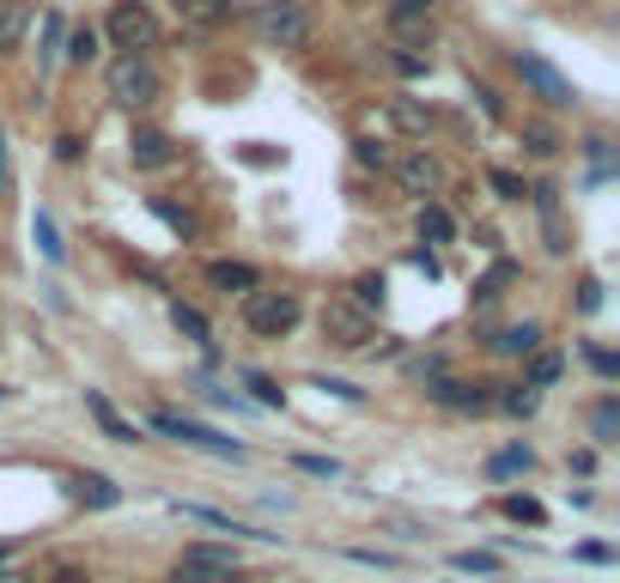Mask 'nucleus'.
I'll return each instance as SVG.
<instances>
[{
	"label": "nucleus",
	"mask_w": 620,
	"mask_h": 583,
	"mask_svg": "<svg viewBox=\"0 0 620 583\" xmlns=\"http://www.w3.org/2000/svg\"><path fill=\"white\" fill-rule=\"evenodd\" d=\"M158 219H165V225H177V231H195V219H189V213H177L171 200H158Z\"/></svg>",
	"instance_id": "nucleus-33"
},
{
	"label": "nucleus",
	"mask_w": 620,
	"mask_h": 583,
	"mask_svg": "<svg viewBox=\"0 0 620 583\" xmlns=\"http://www.w3.org/2000/svg\"><path fill=\"white\" fill-rule=\"evenodd\" d=\"M207 280H214V286H225V292H256V286H262V274H256V268H244V261H214V268H207Z\"/></svg>",
	"instance_id": "nucleus-14"
},
{
	"label": "nucleus",
	"mask_w": 620,
	"mask_h": 583,
	"mask_svg": "<svg viewBox=\"0 0 620 583\" xmlns=\"http://www.w3.org/2000/svg\"><path fill=\"white\" fill-rule=\"evenodd\" d=\"M244 384L256 389V401H262V407H280V389H274V377H262V371H249Z\"/></svg>",
	"instance_id": "nucleus-28"
},
{
	"label": "nucleus",
	"mask_w": 620,
	"mask_h": 583,
	"mask_svg": "<svg viewBox=\"0 0 620 583\" xmlns=\"http://www.w3.org/2000/svg\"><path fill=\"white\" fill-rule=\"evenodd\" d=\"M396 183H402L408 195H432V189L444 183V170H438L432 153H408V158H396Z\"/></svg>",
	"instance_id": "nucleus-9"
},
{
	"label": "nucleus",
	"mask_w": 620,
	"mask_h": 583,
	"mask_svg": "<svg viewBox=\"0 0 620 583\" xmlns=\"http://www.w3.org/2000/svg\"><path fill=\"white\" fill-rule=\"evenodd\" d=\"M377 323H372V310L353 305V298H328L323 305V340L328 347H341V353H359V347H372Z\"/></svg>",
	"instance_id": "nucleus-2"
},
{
	"label": "nucleus",
	"mask_w": 620,
	"mask_h": 583,
	"mask_svg": "<svg viewBox=\"0 0 620 583\" xmlns=\"http://www.w3.org/2000/svg\"><path fill=\"white\" fill-rule=\"evenodd\" d=\"M317 389H328V396H341V401H359V396H365V389L341 384V377H317Z\"/></svg>",
	"instance_id": "nucleus-32"
},
{
	"label": "nucleus",
	"mask_w": 620,
	"mask_h": 583,
	"mask_svg": "<svg viewBox=\"0 0 620 583\" xmlns=\"http://www.w3.org/2000/svg\"><path fill=\"white\" fill-rule=\"evenodd\" d=\"M153 426L165 431V438H177V444H195V450H214V456L244 462V444H237V438H225V431L202 426V419H189V414H171V407H158V414H153Z\"/></svg>",
	"instance_id": "nucleus-5"
},
{
	"label": "nucleus",
	"mask_w": 620,
	"mask_h": 583,
	"mask_svg": "<svg viewBox=\"0 0 620 583\" xmlns=\"http://www.w3.org/2000/svg\"><path fill=\"white\" fill-rule=\"evenodd\" d=\"M86 407H92V419H98V431H104V438H116V444H140V426L109 407L104 389H86Z\"/></svg>",
	"instance_id": "nucleus-10"
},
{
	"label": "nucleus",
	"mask_w": 620,
	"mask_h": 583,
	"mask_svg": "<svg viewBox=\"0 0 620 583\" xmlns=\"http://www.w3.org/2000/svg\"><path fill=\"white\" fill-rule=\"evenodd\" d=\"M517 79H524V86H529L535 98H542V104H554V109H566V104H572V79L559 74L554 62H542V55H529V49L517 55Z\"/></svg>",
	"instance_id": "nucleus-7"
},
{
	"label": "nucleus",
	"mask_w": 620,
	"mask_h": 583,
	"mask_svg": "<svg viewBox=\"0 0 620 583\" xmlns=\"http://www.w3.org/2000/svg\"><path fill=\"white\" fill-rule=\"evenodd\" d=\"M396 13H426V0H396Z\"/></svg>",
	"instance_id": "nucleus-39"
},
{
	"label": "nucleus",
	"mask_w": 620,
	"mask_h": 583,
	"mask_svg": "<svg viewBox=\"0 0 620 583\" xmlns=\"http://www.w3.org/2000/svg\"><path fill=\"white\" fill-rule=\"evenodd\" d=\"M590 431H596L603 444H615V431H620V401H603V407L590 414Z\"/></svg>",
	"instance_id": "nucleus-24"
},
{
	"label": "nucleus",
	"mask_w": 620,
	"mask_h": 583,
	"mask_svg": "<svg viewBox=\"0 0 620 583\" xmlns=\"http://www.w3.org/2000/svg\"><path fill=\"white\" fill-rule=\"evenodd\" d=\"M298 468H305V475H317V480H335V475H341V462H328V456H298Z\"/></svg>",
	"instance_id": "nucleus-31"
},
{
	"label": "nucleus",
	"mask_w": 620,
	"mask_h": 583,
	"mask_svg": "<svg viewBox=\"0 0 620 583\" xmlns=\"http://www.w3.org/2000/svg\"><path fill=\"white\" fill-rule=\"evenodd\" d=\"M0 583H25V578H18V571H0Z\"/></svg>",
	"instance_id": "nucleus-41"
},
{
	"label": "nucleus",
	"mask_w": 620,
	"mask_h": 583,
	"mask_svg": "<svg viewBox=\"0 0 620 583\" xmlns=\"http://www.w3.org/2000/svg\"><path fill=\"white\" fill-rule=\"evenodd\" d=\"M109 98L122 109H146L158 98V67L146 55H116L109 62Z\"/></svg>",
	"instance_id": "nucleus-3"
},
{
	"label": "nucleus",
	"mask_w": 620,
	"mask_h": 583,
	"mask_svg": "<svg viewBox=\"0 0 620 583\" xmlns=\"http://www.w3.org/2000/svg\"><path fill=\"white\" fill-rule=\"evenodd\" d=\"M505 510H512V517H524V522H542V505H529V498H512Z\"/></svg>",
	"instance_id": "nucleus-35"
},
{
	"label": "nucleus",
	"mask_w": 620,
	"mask_h": 583,
	"mask_svg": "<svg viewBox=\"0 0 620 583\" xmlns=\"http://www.w3.org/2000/svg\"><path fill=\"white\" fill-rule=\"evenodd\" d=\"M128 158H134L140 170H158V165H171V158H177V146H171V134L146 128V134H134V140H128Z\"/></svg>",
	"instance_id": "nucleus-12"
},
{
	"label": "nucleus",
	"mask_w": 620,
	"mask_h": 583,
	"mask_svg": "<svg viewBox=\"0 0 620 583\" xmlns=\"http://www.w3.org/2000/svg\"><path fill=\"white\" fill-rule=\"evenodd\" d=\"M529 462H535V456H529L524 444H512V450H499V456L487 462V475H493V480H512V475H529Z\"/></svg>",
	"instance_id": "nucleus-18"
},
{
	"label": "nucleus",
	"mask_w": 620,
	"mask_h": 583,
	"mask_svg": "<svg viewBox=\"0 0 620 583\" xmlns=\"http://www.w3.org/2000/svg\"><path fill=\"white\" fill-rule=\"evenodd\" d=\"M62 43H67V55H74V62H92V55H98V31H92V25H86V31H67Z\"/></svg>",
	"instance_id": "nucleus-26"
},
{
	"label": "nucleus",
	"mask_w": 620,
	"mask_h": 583,
	"mask_svg": "<svg viewBox=\"0 0 620 583\" xmlns=\"http://www.w3.org/2000/svg\"><path fill=\"white\" fill-rule=\"evenodd\" d=\"M256 31H262L268 49H305L310 43V13L298 0H268L256 13Z\"/></svg>",
	"instance_id": "nucleus-4"
},
{
	"label": "nucleus",
	"mask_w": 620,
	"mask_h": 583,
	"mask_svg": "<svg viewBox=\"0 0 620 583\" xmlns=\"http://www.w3.org/2000/svg\"><path fill=\"white\" fill-rule=\"evenodd\" d=\"M559 371H566V359H559V353H535V359H529V377H524V384H529V389H547V384H559Z\"/></svg>",
	"instance_id": "nucleus-20"
},
{
	"label": "nucleus",
	"mask_w": 620,
	"mask_h": 583,
	"mask_svg": "<svg viewBox=\"0 0 620 583\" xmlns=\"http://www.w3.org/2000/svg\"><path fill=\"white\" fill-rule=\"evenodd\" d=\"M396 67H402V74H408V79H419V74H426V62H419L414 49H402V55H396Z\"/></svg>",
	"instance_id": "nucleus-34"
},
{
	"label": "nucleus",
	"mask_w": 620,
	"mask_h": 583,
	"mask_svg": "<svg viewBox=\"0 0 620 583\" xmlns=\"http://www.w3.org/2000/svg\"><path fill=\"white\" fill-rule=\"evenodd\" d=\"M359 158H365V165H389V153L377 146V140H359Z\"/></svg>",
	"instance_id": "nucleus-37"
},
{
	"label": "nucleus",
	"mask_w": 620,
	"mask_h": 583,
	"mask_svg": "<svg viewBox=\"0 0 620 583\" xmlns=\"http://www.w3.org/2000/svg\"><path fill=\"white\" fill-rule=\"evenodd\" d=\"M359 298H353V305H384V274H365V280H359Z\"/></svg>",
	"instance_id": "nucleus-30"
},
{
	"label": "nucleus",
	"mask_w": 620,
	"mask_h": 583,
	"mask_svg": "<svg viewBox=\"0 0 620 583\" xmlns=\"http://www.w3.org/2000/svg\"><path fill=\"white\" fill-rule=\"evenodd\" d=\"M0 401H7V389H0Z\"/></svg>",
	"instance_id": "nucleus-43"
},
{
	"label": "nucleus",
	"mask_w": 620,
	"mask_h": 583,
	"mask_svg": "<svg viewBox=\"0 0 620 583\" xmlns=\"http://www.w3.org/2000/svg\"><path fill=\"white\" fill-rule=\"evenodd\" d=\"M419 237H426V244H450V237H456V219L426 200V207H419Z\"/></svg>",
	"instance_id": "nucleus-17"
},
{
	"label": "nucleus",
	"mask_w": 620,
	"mask_h": 583,
	"mask_svg": "<svg viewBox=\"0 0 620 583\" xmlns=\"http://www.w3.org/2000/svg\"><path fill=\"white\" fill-rule=\"evenodd\" d=\"M487 183H493V189H499V195H505V200H524V177H512V170H493Z\"/></svg>",
	"instance_id": "nucleus-29"
},
{
	"label": "nucleus",
	"mask_w": 620,
	"mask_h": 583,
	"mask_svg": "<svg viewBox=\"0 0 620 583\" xmlns=\"http://www.w3.org/2000/svg\"><path fill=\"white\" fill-rule=\"evenodd\" d=\"M450 566L463 571V578H499V553H456Z\"/></svg>",
	"instance_id": "nucleus-21"
},
{
	"label": "nucleus",
	"mask_w": 620,
	"mask_h": 583,
	"mask_svg": "<svg viewBox=\"0 0 620 583\" xmlns=\"http://www.w3.org/2000/svg\"><path fill=\"white\" fill-rule=\"evenodd\" d=\"M0 566H7V547H0Z\"/></svg>",
	"instance_id": "nucleus-42"
},
{
	"label": "nucleus",
	"mask_w": 620,
	"mask_h": 583,
	"mask_svg": "<svg viewBox=\"0 0 620 583\" xmlns=\"http://www.w3.org/2000/svg\"><path fill=\"white\" fill-rule=\"evenodd\" d=\"M512 274H517L512 261H499L493 274H487V280H481V286H475V298H481V305H487V298H499V286H505V280H512Z\"/></svg>",
	"instance_id": "nucleus-27"
},
{
	"label": "nucleus",
	"mask_w": 620,
	"mask_h": 583,
	"mask_svg": "<svg viewBox=\"0 0 620 583\" xmlns=\"http://www.w3.org/2000/svg\"><path fill=\"white\" fill-rule=\"evenodd\" d=\"M62 37H67V25L49 13V18H43V55H37V62H43V74L55 67V55H62Z\"/></svg>",
	"instance_id": "nucleus-23"
},
{
	"label": "nucleus",
	"mask_w": 620,
	"mask_h": 583,
	"mask_svg": "<svg viewBox=\"0 0 620 583\" xmlns=\"http://www.w3.org/2000/svg\"><path fill=\"white\" fill-rule=\"evenodd\" d=\"M109 43L122 49V55H146V49L158 43V25L146 7H116L109 13Z\"/></svg>",
	"instance_id": "nucleus-8"
},
{
	"label": "nucleus",
	"mask_w": 620,
	"mask_h": 583,
	"mask_svg": "<svg viewBox=\"0 0 620 583\" xmlns=\"http://www.w3.org/2000/svg\"><path fill=\"white\" fill-rule=\"evenodd\" d=\"M0 195H7V134H0Z\"/></svg>",
	"instance_id": "nucleus-40"
},
{
	"label": "nucleus",
	"mask_w": 620,
	"mask_h": 583,
	"mask_svg": "<svg viewBox=\"0 0 620 583\" xmlns=\"http://www.w3.org/2000/svg\"><path fill=\"white\" fill-rule=\"evenodd\" d=\"M535 401H542L535 389H529V384H517V389H505V396H499V407H505L512 419H529V414H535Z\"/></svg>",
	"instance_id": "nucleus-22"
},
{
	"label": "nucleus",
	"mask_w": 620,
	"mask_h": 583,
	"mask_svg": "<svg viewBox=\"0 0 620 583\" xmlns=\"http://www.w3.org/2000/svg\"><path fill=\"white\" fill-rule=\"evenodd\" d=\"M529 140H535V153H554V128H542V122H529Z\"/></svg>",
	"instance_id": "nucleus-36"
},
{
	"label": "nucleus",
	"mask_w": 620,
	"mask_h": 583,
	"mask_svg": "<svg viewBox=\"0 0 620 583\" xmlns=\"http://www.w3.org/2000/svg\"><path fill=\"white\" fill-rule=\"evenodd\" d=\"M67 487H74L79 505H92V510H116V505H122V487H116L109 475H74Z\"/></svg>",
	"instance_id": "nucleus-11"
},
{
	"label": "nucleus",
	"mask_w": 620,
	"mask_h": 583,
	"mask_svg": "<svg viewBox=\"0 0 620 583\" xmlns=\"http://www.w3.org/2000/svg\"><path fill=\"white\" fill-rule=\"evenodd\" d=\"M493 347H499V353H535V347H542V328H535V323H517V328H505Z\"/></svg>",
	"instance_id": "nucleus-19"
},
{
	"label": "nucleus",
	"mask_w": 620,
	"mask_h": 583,
	"mask_svg": "<svg viewBox=\"0 0 620 583\" xmlns=\"http://www.w3.org/2000/svg\"><path fill=\"white\" fill-rule=\"evenodd\" d=\"M432 401H444V407H463V414H481V407H487V389H475V384H432Z\"/></svg>",
	"instance_id": "nucleus-16"
},
{
	"label": "nucleus",
	"mask_w": 620,
	"mask_h": 583,
	"mask_svg": "<svg viewBox=\"0 0 620 583\" xmlns=\"http://www.w3.org/2000/svg\"><path fill=\"white\" fill-rule=\"evenodd\" d=\"M232 578H237V553L232 547H207V541L183 547V559L171 566V583H232Z\"/></svg>",
	"instance_id": "nucleus-6"
},
{
	"label": "nucleus",
	"mask_w": 620,
	"mask_h": 583,
	"mask_svg": "<svg viewBox=\"0 0 620 583\" xmlns=\"http://www.w3.org/2000/svg\"><path fill=\"white\" fill-rule=\"evenodd\" d=\"M31 237H37V249H43V261H67V244H62V225H55V213H43V207H37Z\"/></svg>",
	"instance_id": "nucleus-15"
},
{
	"label": "nucleus",
	"mask_w": 620,
	"mask_h": 583,
	"mask_svg": "<svg viewBox=\"0 0 620 583\" xmlns=\"http://www.w3.org/2000/svg\"><path fill=\"white\" fill-rule=\"evenodd\" d=\"M298 316H305V305H298V292H244V323H249V335H268V340H280V335H293L298 328Z\"/></svg>",
	"instance_id": "nucleus-1"
},
{
	"label": "nucleus",
	"mask_w": 620,
	"mask_h": 583,
	"mask_svg": "<svg viewBox=\"0 0 620 583\" xmlns=\"http://www.w3.org/2000/svg\"><path fill=\"white\" fill-rule=\"evenodd\" d=\"M55 583H86V571H79V566H62V571H55Z\"/></svg>",
	"instance_id": "nucleus-38"
},
{
	"label": "nucleus",
	"mask_w": 620,
	"mask_h": 583,
	"mask_svg": "<svg viewBox=\"0 0 620 583\" xmlns=\"http://www.w3.org/2000/svg\"><path fill=\"white\" fill-rule=\"evenodd\" d=\"M177 13H183L189 31H214L232 18V0H177Z\"/></svg>",
	"instance_id": "nucleus-13"
},
{
	"label": "nucleus",
	"mask_w": 620,
	"mask_h": 583,
	"mask_svg": "<svg viewBox=\"0 0 620 583\" xmlns=\"http://www.w3.org/2000/svg\"><path fill=\"white\" fill-rule=\"evenodd\" d=\"M171 323L183 328L189 340H207V335H214V328H207V316H202V310H189V305H171Z\"/></svg>",
	"instance_id": "nucleus-25"
}]
</instances>
